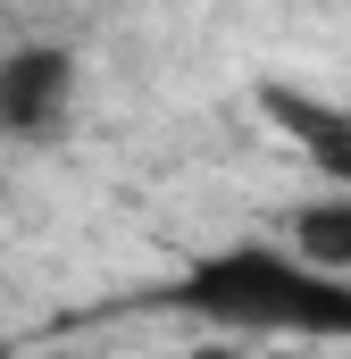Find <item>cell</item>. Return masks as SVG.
I'll return each instance as SVG.
<instances>
[{"label":"cell","mask_w":351,"mask_h":359,"mask_svg":"<svg viewBox=\"0 0 351 359\" xmlns=\"http://www.w3.org/2000/svg\"><path fill=\"white\" fill-rule=\"evenodd\" d=\"M176 309L218 334H284V343H351V276H326L276 243H226L176 276Z\"/></svg>","instance_id":"obj_1"},{"label":"cell","mask_w":351,"mask_h":359,"mask_svg":"<svg viewBox=\"0 0 351 359\" xmlns=\"http://www.w3.org/2000/svg\"><path fill=\"white\" fill-rule=\"evenodd\" d=\"M76 109V50L59 42H17L0 50V134L8 142H51Z\"/></svg>","instance_id":"obj_2"},{"label":"cell","mask_w":351,"mask_h":359,"mask_svg":"<svg viewBox=\"0 0 351 359\" xmlns=\"http://www.w3.org/2000/svg\"><path fill=\"white\" fill-rule=\"evenodd\" d=\"M267 117L310 151V168H326V176L351 192V109H335V100H310V92H267Z\"/></svg>","instance_id":"obj_3"},{"label":"cell","mask_w":351,"mask_h":359,"mask_svg":"<svg viewBox=\"0 0 351 359\" xmlns=\"http://www.w3.org/2000/svg\"><path fill=\"white\" fill-rule=\"evenodd\" d=\"M293 259H310L326 276H351V192H326V201H310L293 217Z\"/></svg>","instance_id":"obj_4"}]
</instances>
